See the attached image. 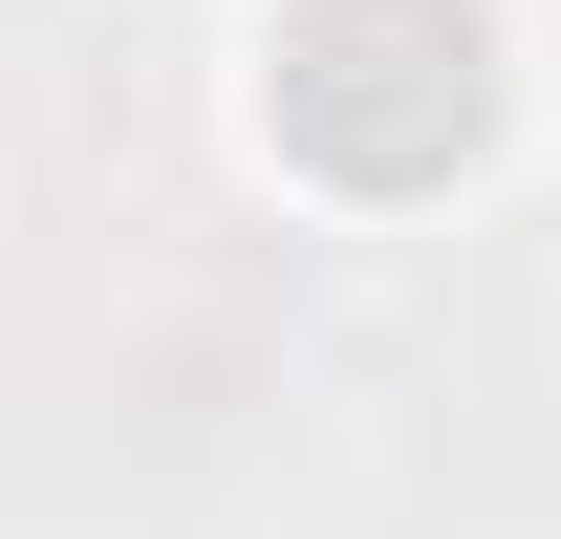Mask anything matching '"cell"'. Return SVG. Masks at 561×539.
Instances as JSON below:
<instances>
[{"mask_svg": "<svg viewBox=\"0 0 561 539\" xmlns=\"http://www.w3.org/2000/svg\"><path fill=\"white\" fill-rule=\"evenodd\" d=\"M496 130V22L476 0H302L280 22V151L346 195H432Z\"/></svg>", "mask_w": 561, "mask_h": 539, "instance_id": "obj_1", "label": "cell"}]
</instances>
